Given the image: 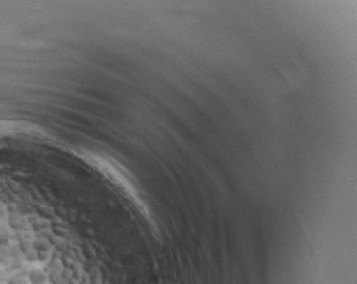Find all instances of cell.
Wrapping results in <instances>:
<instances>
[{
    "instance_id": "1",
    "label": "cell",
    "mask_w": 357,
    "mask_h": 284,
    "mask_svg": "<svg viewBox=\"0 0 357 284\" xmlns=\"http://www.w3.org/2000/svg\"><path fill=\"white\" fill-rule=\"evenodd\" d=\"M0 203V284H50L52 267L27 212Z\"/></svg>"
}]
</instances>
